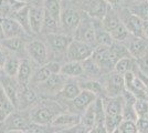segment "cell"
<instances>
[{"instance_id": "obj_45", "label": "cell", "mask_w": 148, "mask_h": 133, "mask_svg": "<svg viewBox=\"0 0 148 133\" xmlns=\"http://www.w3.org/2000/svg\"><path fill=\"white\" fill-rule=\"evenodd\" d=\"M143 31H144V38L148 40V21H144Z\"/></svg>"}, {"instance_id": "obj_38", "label": "cell", "mask_w": 148, "mask_h": 133, "mask_svg": "<svg viewBox=\"0 0 148 133\" xmlns=\"http://www.w3.org/2000/svg\"><path fill=\"white\" fill-rule=\"evenodd\" d=\"M32 133H54L56 130L51 125H42V124H37V123H32L29 127V130Z\"/></svg>"}, {"instance_id": "obj_53", "label": "cell", "mask_w": 148, "mask_h": 133, "mask_svg": "<svg viewBox=\"0 0 148 133\" xmlns=\"http://www.w3.org/2000/svg\"><path fill=\"white\" fill-rule=\"evenodd\" d=\"M112 133H119V131H118L117 129H116V130H115V131H114V132H112Z\"/></svg>"}, {"instance_id": "obj_17", "label": "cell", "mask_w": 148, "mask_h": 133, "mask_svg": "<svg viewBox=\"0 0 148 133\" xmlns=\"http://www.w3.org/2000/svg\"><path fill=\"white\" fill-rule=\"evenodd\" d=\"M0 83H1L2 88L5 90V93L7 94V96L10 99V101L13 103V105L16 107V109H18L19 96H20V92H21V87L19 85L17 79L3 74V76H0Z\"/></svg>"}, {"instance_id": "obj_20", "label": "cell", "mask_w": 148, "mask_h": 133, "mask_svg": "<svg viewBox=\"0 0 148 133\" xmlns=\"http://www.w3.org/2000/svg\"><path fill=\"white\" fill-rule=\"evenodd\" d=\"M32 76H33V70H32L31 62L28 59H23V60L21 61V64H20L18 74L16 76L19 85L23 89L30 88Z\"/></svg>"}, {"instance_id": "obj_23", "label": "cell", "mask_w": 148, "mask_h": 133, "mask_svg": "<svg viewBox=\"0 0 148 133\" xmlns=\"http://www.w3.org/2000/svg\"><path fill=\"white\" fill-rule=\"evenodd\" d=\"M82 64H83V70H84V73H83L82 78L88 79V80H97V81H99L104 76L102 69L97 65V63L93 60L92 58L83 61Z\"/></svg>"}, {"instance_id": "obj_2", "label": "cell", "mask_w": 148, "mask_h": 133, "mask_svg": "<svg viewBox=\"0 0 148 133\" xmlns=\"http://www.w3.org/2000/svg\"><path fill=\"white\" fill-rule=\"evenodd\" d=\"M91 58L97 63L104 74L114 71L115 65L119 60L111 47H102V45H97L94 48Z\"/></svg>"}, {"instance_id": "obj_31", "label": "cell", "mask_w": 148, "mask_h": 133, "mask_svg": "<svg viewBox=\"0 0 148 133\" xmlns=\"http://www.w3.org/2000/svg\"><path fill=\"white\" fill-rule=\"evenodd\" d=\"M52 76V72L49 70V68L47 67V64L44 65H41L39 69H37L34 72H33V76H32V79H31V85H40L44 83L47 80H49L50 76Z\"/></svg>"}, {"instance_id": "obj_34", "label": "cell", "mask_w": 148, "mask_h": 133, "mask_svg": "<svg viewBox=\"0 0 148 133\" xmlns=\"http://www.w3.org/2000/svg\"><path fill=\"white\" fill-rule=\"evenodd\" d=\"M95 122H96V115H95V109H94V103H93L92 105L81 115V123L83 125H85L88 130H92L93 127H95Z\"/></svg>"}, {"instance_id": "obj_47", "label": "cell", "mask_w": 148, "mask_h": 133, "mask_svg": "<svg viewBox=\"0 0 148 133\" xmlns=\"http://www.w3.org/2000/svg\"><path fill=\"white\" fill-rule=\"evenodd\" d=\"M6 53H5V49H3V47L1 45L0 43V61H5L6 60Z\"/></svg>"}, {"instance_id": "obj_32", "label": "cell", "mask_w": 148, "mask_h": 133, "mask_svg": "<svg viewBox=\"0 0 148 133\" xmlns=\"http://www.w3.org/2000/svg\"><path fill=\"white\" fill-rule=\"evenodd\" d=\"M135 68H136V60L130 56V57L122 58L121 60H118L116 65H115L114 71H116L117 73L124 76V74H126L127 72L134 71Z\"/></svg>"}, {"instance_id": "obj_33", "label": "cell", "mask_w": 148, "mask_h": 133, "mask_svg": "<svg viewBox=\"0 0 148 133\" xmlns=\"http://www.w3.org/2000/svg\"><path fill=\"white\" fill-rule=\"evenodd\" d=\"M125 8L130 9L132 12L143 21H148V1L130 3L128 6H124Z\"/></svg>"}, {"instance_id": "obj_8", "label": "cell", "mask_w": 148, "mask_h": 133, "mask_svg": "<svg viewBox=\"0 0 148 133\" xmlns=\"http://www.w3.org/2000/svg\"><path fill=\"white\" fill-rule=\"evenodd\" d=\"M74 39L83 41L85 43L90 44L92 47H96V42H95V23H94V19L91 18L88 14L83 12V17L81 20L80 25L77 27L76 31L73 36Z\"/></svg>"}, {"instance_id": "obj_13", "label": "cell", "mask_w": 148, "mask_h": 133, "mask_svg": "<svg viewBox=\"0 0 148 133\" xmlns=\"http://www.w3.org/2000/svg\"><path fill=\"white\" fill-rule=\"evenodd\" d=\"M125 45L130 52V57L135 60H139L142 58L148 56V40L145 38L134 37L130 34V38L126 40Z\"/></svg>"}, {"instance_id": "obj_26", "label": "cell", "mask_w": 148, "mask_h": 133, "mask_svg": "<svg viewBox=\"0 0 148 133\" xmlns=\"http://www.w3.org/2000/svg\"><path fill=\"white\" fill-rule=\"evenodd\" d=\"M84 70L82 62H71L65 61L62 64L61 74L66 76L68 79H80L83 76Z\"/></svg>"}, {"instance_id": "obj_54", "label": "cell", "mask_w": 148, "mask_h": 133, "mask_svg": "<svg viewBox=\"0 0 148 133\" xmlns=\"http://www.w3.org/2000/svg\"><path fill=\"white\" fill-rule=\"evenodd\" d=\"M145 119H147V120H148V113L146 114V116H145Z\"/></svg>"}, {"instance_id": "obj_29", "label": "cell", "mask_w": 148, "mask_h": 133, "mask_svg": "<svg viewBox=\"0 0 148 133\" xmlns=\"http://www.w3.org/2000/svg\"><path fill=\"white\" fill-rule=\"evenodd\" d=\"M29 9H30V7L28 6V5H25V6H23L21 9H19L16 13H13L10 18H12V19L16 20L19 25L25 29V31L27 32V34H28V36H31V34H33V33H32L31 28H30V21H29Z\"/></svg>"}, {"instance_id": "obj_11", "label": "cell", "mask_w": 148, "mask_h": 133, "mask_svg": "<svg viewBox=\"0 0 148 133\" xmlns=\"http://www.w3.org/2000/svg\"><path fill=\"white\" fill-rule=\"evenodd\" d=\"M68 78L62 76L61 73L52 74L49 80H47L44 83L38 85V89L40 90V93L43 99H51L53 95L58 96L59 92L64 87V84L68 82Z\"/></svg>"}, {"instance_id": "obj_10", "label": "cell", "mask_w": 148, "mask_h": 133, "mask_svg": "<svg viewBox=\"0 0 148 133\" xmlns=\"http://www.w3.org/2000/svg\"><path fill=\"white\" fill-rule=\"evenodd\" d=\"M97 98L99 96L95 95L94 93H92V92L82 90L80 94L77 95L74 100L68 102V105L65 107V109H66V111H69V112L82 115L87 109L92 105L94 102L96 101Z\"/></svg>"}, {"instance_id": "obj_39", "label": "cell", "mask_w": 148, "mask_h": 133, "mask_svg": "<svg viewBox=\"0 0 148 133\" xmlns=\"http://www.w3.org/2000/svg\"><path fill=\"white\" fill-rule=\"evenodd\" d=\"M136 64H137L138 70L142 73H144L145 76H148V56L145 58H142L139 60H136Z\"/></svg>"}, {"instance_id": "obj_9", "label": "cell", "mask_w": 148, "mask_h": 133, "mask_svg": "<svg viewBox=\"0 0 148 133\" xmlns=\"http://www.w3.org/2000/svg\"><path fill=\"white\" fill-rule=\"evenodd\" d=\"M47 39V47L56 56H63L66 58V50L71 41L73 40V37L68 36L62 32H56V33H48L45 36Z\"/></svg>"}, {"instance_id": "obj_7", "label": "cell", "mask_w": 148, "mask_h": 133, "mask_svg": "<svg viewBox=\"0 0 148 133\" xmlns=\"http://www.w3.org/2000/svg\"><path fill=\"white\" fill-rule=\"evenodd\" d=\"M94 47L83 41L74 39L71 41L66 50V61L71 62H83L92 57Z\"/></svg>"}, {"instance_id": "obj_35", "label": "cell", "mask_w": 148, "mask_h": 133, "mask_svg": "<svg viewBox=\"0 0 148 133\" xmlns=\"http://www.w3.org/2000/svg\"><path fill=\"white\" fill-rule=\"evenodd\" d=\"M117 130L119 131V133H138L137 123L134 121L123 120L118 125Z\"/></svg>"}, {"instance_id": "obj_27", "label": "cell", "mask_w": 148, "mask_h": 133, "mask_svg": "<svg viewBox=\"0 0 148 133\" xmlns=\"http://www.w3.org/2000/svg\"><path fill=\"white\" fill-rule=\"evenodd\" d=\"M14 110H17L10 99L5 93V90L0 83V123H3L7 118L12 113Z\"/></svg>"}, {"instance_id": "obj_6", "label": "cell", "mask_w": 148, "mask_h": 133, "mask_svg": "<svg viewBox=\"0 0 148 133\" xmlns=\"http://www.w3.org/2000/svg\"><path fill=\"white\" fill-rule=\"evenodd\" d=\"M117 11L119 19L124 27L127 29V31L130 32V34L134 36V37L144 38V31H143L144 21L139 19L130 9H127L125 7H118Z\"/></svg>"}, {"instance_id": "obj_36", "label": "cell", "mask_w": 148, "mask_h": 133, "mask_svg": "<svg viewBox=\"0 0 148 133\" xmlns=\"http://www.w3.org/2000/svg\"><path fill=\"white\" fill-rule=\"evenodd\" d=\"M134 108L138 115V119L145 118L148 113V101L146 99H137V101L134 104Z\"/></svg>"}, {"instance_id": "obj_30", "label": "cell", "mask_w": 148, "mask_h": 133, "mask_svg": "<svg viewBox=\"0 0 148 133\" xmlns=\"http://www.w3.org/2000/svg\"><path fill=\"white\" fill-rule=\"evenodd\" d=\"M21 61L22 60H20L19 57H16V56H12V54L7 56L5 63H3V72H5V74L8 76L16 78L17 74H18Z\"/></svg>"}, {"instance_id": "obj_55", "label": "cell", "mask_w": 148, "mask_h": 133, "mask_svg": "<svg viewBox=\"0 0 148 133\" xmlns=\"http://www.w3.org/2000/svg\"><path fill=\"white\" fill-rule=\"evenodd\" d=\"M23 133H32V132H30V131H25V132H23Z\"/></svg>"}, {"instance_id": "obj_25", "label": "cell", "mask_w": 148, "mask_h": 133, "mask_svg": "<svg viewBox=\"0 0 148 133\" xmlns=\"http://www.w3.org/2000/svg\"><path fill=\"white\" fill-rule=\"evenodd\" d=\"M81 88L80 85H79V82H77V80L75 79V80H68V82L64 84V87L62 88V90L59 92V94L58 96L62 99V100H64V101H72L74 100L77 95L81 93Z\"/></svg>"}, {"instance_id": "obj_52", "label": "cell", "mask_w": 148, "mask_h": 133, "mask_svg": "<svg viewBox=\"0 0 148 133\" xmlns=\"http://www.w3.org/2000/svg\"><path fill=\"white\" fill-rule=\"evenodd\" d=\"M17 1H20V2H23V3H27V0H17Z\"/></svg>"}, {"instance_id": "obj_56", "label": "cell", "mask_w": 148, "mask_h": 133, "mask_svg": "<svg viewBox=\"0 0 148 133\" xmlns=\"http://www.w3.org/2000/svg\"><path fill=\"white\" fill-rule=\"evenodd\" d=\"M1 18H2V17H1V16H0V20H1Z\"/></svg>"}, {"instance_id": "obj_16", "label": "cell", "mask_w": 148, "mask_h": 133, "mask_svg": "<svg viewBox=\"0 0 148 133\" xmlns=\"http://www.w3.org/2000/svg\"><path fill=\"white\" fill-rule=\"evenodd\" d=\"M81 122V115L76 113H72V112H62L56 116L54 121L52 122L51 127H53L56 131H66L71 127H75L76 124H79Z\"/></svg>"}, {"instance_id": "obj_48", "label": "cell", "mask_w": 148, "mask_h": 133, "mask_svg": "<svg viewBox=\"0 0 148 133\" xmlns=\"http://www.w3.org/2000/svg\"><path fill=\"white\" fill-rule=\"evenodd\" d=\"M3 63H5V61H0V76L5 74V72H3Z\"/></svg>"}, {"instance_id": "obj_49", "label": "cell", "mask_w": 148, "mask_h": 133, "mask_svg": "<svg viewBox=\"0 0 148 133\" xmlns=\"http://www.w3.org/2000/svg\"><path fill=\"white\" fill-rule=\"evenodd\" d=\"M5 40V34H3V30H2V27H1V23H0V42Z\"/></svg>"}, {"instance_id": "obj_19", "label": "cell", "mask_w": 148, "mask_h": 133, "mask_svg": "<svg viewBox=\"0 0 148 133\" xmlns=\"http://www.w3.org/2000/svg\"><path fill=\"white\" fill-rule=\"evenodd\" d=\"M29 21H30V28L32 33L33 34H40L43 30L44 23L43 7H30V9H29Z\"/></svg>"}, {"instance_id": "obj_50", "label": "cell", "mask_w": 148, "mask_h": 133, "mask_svg": "<svg viewBox=\"0 0 148 133\" xmlns=\"http://www.w3.org/2000/svg\"><path fill=\"white\" fill-rule=\"evenodd\" d=\"M5 132H6V130H5L3 124H2V123H0V133H5Z\"/></svg>"}, {"instance_id": "obj_42", "label": "cell", "mask_w": 148, "mask_h": 133, "mask_svg": "<svg viewBox=\"0 0 148 133\" xmlns=\"http://www.w3.org/2000/svg\"><path fill=\"white\" fill-rule=\"evenodd\" d=\"M107 2V5L112 8H118L125 2V0H105Z\"/></svg>"}, {"instance_id": "obj_22", "label": "cell", "mask_w": 148, "mask_h": 133, "mask_svg": "<svg viewBox=\"0 0 148 133\" xmlns=\"http://www.w3.org/2000/svg\"><path fill=\"white\" fill-rule=\"evenodd\" d=\"M95 23V42L96 47L102 45V47H111L114 43V40L112 38L111 33L105 29L102 25V20L94 19Z\"/></svg>"}, {"instance_id": "obj_37", "label": "cell", "mask_w": 148, "mask_h": 133, "mask_svg": "<svg viewBox=\"0 0 148 133\" xmlns=\"http://www.w3.org/2000/svg\"><path fill=\"white\" fill-rule=\"evenodd\" d=\"M122 116H123V120H126V121L137 122V120H138V115L136 113L134 105H130V104H124Z\"/></svg>"}, {"instance_id": "obj_28", "label": "cell", "mask_w": 148, "mask_h": 133, "mask_svg": "<svg viewBox=\"0 0 148 133\" xmlns=\"http://www.w3.org/2000/svg\"><path fill=\"white\" fill-rule=\"evenodd\" d=\"M76 80L79 82L81 90L92 92L95 95H97L99 98L104 96V89H103V85H102L101 81L88 80V79H84V78H80V79H76Z\"/></svg>"}, {"instance_id": "obj_46", "label": "cell", "mask_w": 148, "mask_h": 133, "mask_svg": "<svg viewBox=\"0 0 148 133\" xmlns=\"http://www.w3.org/2000/svg\"><path fill=\"white\" fill-rule=\"evenodd\" d=\"M143 1H148V0H125V2L121 7L128 6L130 3H136V2H143Z\"/></svg>"}, {"instance_id": "obj_24", "label": "cell", "mask_w": 148, "mask_h": 133, "mask_svg": "<svg viewBox=\"0 0 148 133\" xmlns=\"http://www.w3.org/2000/svg\"><path fill=\"white\" fill-rule=\"evenodd\" d=\"M102 25L110 33L114 32L115 30H117L118 28L123 25L121 19H119V16H118L117 8L110 7L107 13L105 14V17L102 19Z\"/></svg>"}, {"instance_id": "obj_4", "label": "cell", "mask_w": 148, "mask_h": 133, "mask_svg": "<svg viewBox=\"0 0 148 133\" xmlns=\"http://www.w3.org/2000/svg\"><path fill=\"white\" fill-rule=\"evenodd\" d=\"M82 17H83V11H80L74 7H68L65 9L62 8L61 18H60L62 33L73 37L77 27L80 25Z\"/></svg>"}, {"instance_id": "obj_51", "label": "cell", "mask_w": 148, "mask_h": 133, "mask_svg": "<svg viewBox=\"0 0 148 133\" xmlns=\"http://www.w3.org/2000/svg\"><path fill=\"white\" fill-rule=\"evenodd\" d=\"M5 133H23V132H18V131H6Z\"/></svg>"}, {"instance_id": "obj_41", "label": "cell", "mask_w": 148, "mask_h": 133, "mask_svg": "<svg viewBox=\"0 0 148 133\" xmlns=\"http://www.w3.org/2000/svg\"><path fill=\"white\" fill-rule=\"evenodd\" d=\"M138 133H148V120L145 118H140L137 120Z\"/></svg>"}, {"instance_id": "obj_14", "label": "cell", "mask_w": 148, "mask_h": 133, "mask_svg": "<svg viewBox=\"0 0 148 133\" xmlns=\"http://www.w3.org/2000/svg\"><path fill=\"white\" fill-rule=\"evenodd\" d=\"M82 5L83 12L96 20L103 19L110 9V6L105 0H84L82 1Z\"/></svg>"}, {"instance_id": "obj_5", "label": "cell", "mask_w": 148, "mask_h": 133, "mask_svg": "<svg viewBox=\"0 0 148 133\" xmlns=\"http://www.w3.org/2000/svg\"><path fill=\"white\" fill-rule=\"evenodd\" d=\"M99 81L104 89V96H121L125 90L124 76L117 73L116 71H112L110 73L104 74Z\"/></svg>"}, {"instance_id": "obj_44", "label": "cell", "mask_w": 148, "mask_h": 133, "mask_svg": "<svg viewBox=\"0 0 148 133\" xmlns=\"http://www.w3.org/2000/svg\"><path fill=\"white\" fill-rule=\"evenodd\" d=\"M90 133H107V131H106V129H105L104 124H101V125H95V127L91 130Z\"/></svg>"}, {"instance_id": "obj_40", "label": "cell", "mask_w": 148, "mask_h": 133, "mask_svg": "<svg viewBox=\"0 0 148 133\" xmlns=\"http://www.w3.org/2000/svg\"><path fill=\"white\" fill-rule=\"evenodd\" d=\"M91 132V130H88L85 125H83L82 123H79V124H76L75 127H71V129H69L66 131H64V133H90Z\"/></svg>"}, {"instance_id": "obj_12", "label": "cell", "mask_w": 148, "mask_h": 133, "mask_svg": "<svg viewBox=\"0 0 148 133\" xmlns=\"http://www.w3.org/2000/svg\"><path fill=\"white\" fill-rule=\"evenodd\" d=\"M27 53L31 58V60L34 63L39 64L40 67L48 63V47L45 42L34 39L27 43Z\"/></svg>"}, {"instance_id": "obj_18", "label": "cell", "mask_w": 148, "mask_h": 133, "mask_svg": "<svg viewBox=\"0 0 148 133\" xmlns=\"http://www.w3.org/2000/svg\"><path fill=\"white\" fill-rule=\"evenodd\" d=\"M0 23L6 38H23L27 32L14 19L10 17H3L0 20Z\"/></svg>"}, {"instance_id": "obj_3", "label": "cell", "mask_w": 148, "mask_h": 133, "mask_svg": "<svg viewBox=\"0 0 148 133\" xmlns=\"http://www.w3.org/2000/svg\"><path fill=\"white\" fill-rule=\"evenodd\" d=\"M6 131L25 132L32 124L29 110H14L2 123Z\"/></svg>"}, {"instance_id": "obj_15", "label": "cell", "mask_w": 148, "mask_h": 133, "mask_svg": "<svg viewBox=\"0 0 148 133\" xmlns=\"http://www.w3.org/2000/svg\"><path fill=\"white\" fill-rule=\"evenodd\" d=\"M102 101H103V107H104L105 116L123 121L122 113H123L124 101L122 95L115 96V98L102 96Z\"/></svg>"}, {"instance_id": "obj_43", "label": "cell", "mask_w": 148, "mask_h": 133, "mask_svg": "<svg viewBox=\"0 0 148 133\" xmlns=\"http://www.w3.org/2000/svg\"><path fill=\"white\" fill-rule=\"evenodd\" d=\"M27 5L30 7H43L44 0H27Z\"/></svg>"}, {"instance_id": "obj_21", "label": "cell", "mask_w": 148, "mask_h": 133, "mask_svg": "<svg viewBox=\"0 0 148 133\" xmlns=\"http://www.w3.org/2000/svg\"><path fill=\"white\" fill-rule=\"evenodd\" d=\"M0 43L5 50L16 57L27 52V43L23 41V38H6Z\"/></svg>"}, {"instance_id": "obj_1", "label": "cell", "mask_w": 148, "mask_h": 133, "mask_svg": "<svg viewBox=\"0 0 148 133\" xmlns=\"http://www.w3.org/2000/svg\"><path fill=\"white\" fill-rule=\"evenodd\" d=\"M32 123L51 125L56 116L66 110L59 101H53L51 99L39 100L34 107L29 110Z\"/></svg>"}]
</instances>
